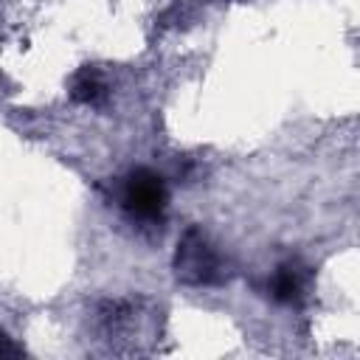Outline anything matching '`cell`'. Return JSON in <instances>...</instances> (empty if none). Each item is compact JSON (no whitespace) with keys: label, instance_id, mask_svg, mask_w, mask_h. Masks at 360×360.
<instances>
[{"label":"cell","instance_id":"7a4b0ae2","mask_svg":"<svg viewBox=\"0 0 360 360\" xmlns=\"http://www.w3.org/2000/svg\"><path fill=\"white\" fill-rule=\"evenodd\" d=\"M118 200H121V208L129 219L152 225V222L163 219L169 191H166V183L158 172H152L146 166H138L124 177Z\"/></svg>","mask_w":360,"mask_h":360},{"label":"cell","instance_id":"277c9868","mask_svg":"<svg viewBox=\"0 0 360 360\" xmlns=\"http://www.w3.org/2000/svg\"><path fill=\"white\" fill-rule=\"evenodd\" d=\"M70 98L79 104H101L107 98V82L98 68L84 65L70 79Z\"/></svg>","mask_w":360,"mask_h":360},{"label":"cell","instance_id":"6da1fadb","mask_svg":"<svg viewBox=\"0 0 360 360\" xmlns=\"http://www.w3.org/2000/svg\"><path fill=\"white\" fill-rule=\"evenodd\" d=\"M174 276L188 287H214L228 281V259L200 228H186L174 250Z\"/></svg>","mask_w":360,"mask_h":360},{"label":"cell","instance_id":"3957f363","mask_svg":"<svg viewBox=\"0 0 360 360\" xmlns=\"http://www.w3.org/2000/svg\"><path fill=\"white\" fill-rule=\"evenodd\" d=\"M307 287H309V267L301 264L298 259H290V262H281L270 281H267V292L273 301L278 304H287V307H295L307 298Z\"/></svg>","mask_w":360,"mask_h":360}]
</instances>
